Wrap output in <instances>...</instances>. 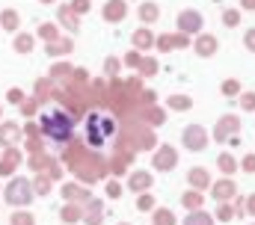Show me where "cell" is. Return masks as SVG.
Returning <instances> with one entry per match:
<instances>
[{"mask_svg": "<svg viewBox=\"0 0 255 225\" xmlns=\"http://www.w3.org/2000/svg\"><path fill=\"white\" fill-rule=\"evenodd\" d=\"M172 45H175V42H172V36H163V39H160V48H163V51H169Z\"/></svg>", "mask_w": 255, "mask_h": 225, "instance_id": "obj_26", "label": "cell"}, {"mask_svg": "<svg viewBox=\"0 0 255 225\" xmlns=\"http://www.w3.org/2000/svg\"><path fill=\"white\" fill-rule=\"evenodd\" d=\"M169 107L172 110H190V98L187 95H172L169 98Z\"/></svg>", "mask_w": 255, "mask_h": 225, "instance_id": "obj_11", "label": "cell"}, {"mask_svg": "<svg viewBox=\"0 0 255 225\" xmlns=\"http://www.w3.org/2000/svg\"><path fill=\"white\" fill-rule=\"evenodd\" d=\"M148 208H151V199H148V196H142V199H139V211H148Z\"/></svg>", "mask_w": 255, "mask_h": 225, "instance_id": "obj_29", "label": "cell"}, {"mask_svg": "<svg viewBox=\"0 0 255 225\" xmlns=\"http://www.w3.org/2000/svg\"><path fill=\"white\" fill-rule=\"evenodd\" d=\"M175 163H178V154H175V148H169V145H163V151L154 157V166L160 169V172H163V169H172Z\"/></svg>", "mask_w": 255, "mask_h": 225, "instance_id": "obj_5", "label": "cell"}, {"mask_svg": "<svg viewBox=\"0 0 255 225\" xmlns=\"http://www.w3.org/2000/svg\"><path fill=\"white\" fill-rule=\"evenodd\" d=\"M54 33H57L54 24H45V27H42V36H45V39H54Z\"/></svg>", "mask_w": 255, "mask_h": 225, "instance_id": "obj_25", "label": "cell"}, {"mask_svg": "<svg viewBox=\"0 0 255 225\" xmlns=\"http://www.w3.org/2000/svg\"><path fill=\"white\" fill-rule=\"evenodd\" d=\"M241 107H244V110H255V95H253V92L241 98Z\"/></svg>", "mask_w": 255, "mask_h": 225, "instance_id": "obj_20", "label": "cell"}, {"mask_svg": "<svg viewBox=\"0 0 255 225\" xmlns=\"http://www.w3.org/2000/svg\"><path fill=\"white\" fill-rule=\"evenodd\" d=\"M178 27H181L184 33H196V30H202V15L193 12V9L181 12V15H178Z\"/></svg>", "mask_w": 255, "mask_h": 225, "instance_id": "obj_4", "label": "cell"}, {"mask_svg": "<svg viewBox=\"0 0 255 225\" xmlns=\"http://www.w3.org/2000/svg\"><path fill=\"white\" fill-rule=\"evenodd\" d=\"M154 225H175V220H172L169 211H157L154 214Z\"/></svg>", "mask_w": 255, "mask_h": 225, "instance_id": "obj_16", "label": "cell"}, {"mask_svg": "<svg viewBox=\"0 0 255 225\" xmlns=\"http://www.w3.org/2000/svg\"><path fill=\"white\" fill-rule=\"evenodd\" d=\"M12 193H15V196H9V199H12V202H27V196H24V193H27V184H24V181H18V184H15V190H12Z\"/></svg>", "mask_w": 255, "mask_h": 225, "instance_id": "obj_15", "label": "cell"}, {"mask_svg": "<svg viewBox=\"0 0 255 225\" xmlns=\"http://www.w3.org/2000/svg\"><path fill=\"white\" fill-rule=\"evenodd\" d=\"M142 71H145V74H148V71L154 74V71H157V62H154V59H145V62H142Z\"/></svg>", "mask_w": 255, "mask_h": 225, "instance_id": "obj_24", "label": "cell"}, {"mask_svg": "<svg viewBox=\"0 0 255 225\" xmlns=\"http://www.w3.org/2000/svg\"><path fill=\"white\" fill-rule=\"evenodd\" d=\"M80 139L89 151H107L119 139V121L116 115L104 107H95L83 115L80 121Z\"/></svg>", "mask_w": 255, "mask_h": 225, "instance_id": "obj_1", "label": "cell"}, {"mask_svg": "<svg viewBox=\"0 0 255 225\" xmlns=\"http://www.w3.org/2000/svg\"><path fill=\"white\" fill-rule=\"evenodd\" d=\"M214 196H217L220 202H229V199L235 196V184H232V181H220V184H214Z\"/></svg>", "mask_w": 255, "mask_h": 225, "instance_id": "obj_8", "label": "cell"}, {"mask_svg": "<svg viewBox=\"0 0 255 225\" xmlns=\"http://www.w3.org/2000/svg\"><path fill=\"white\" fill-rule=\"evenodd\" d=\"M139 15H142V21H154V18H157L160 12H157V6H154V3H142Z\"/></svg>", "mask_w": 255, "mask_h": 225, "instance_id": "obj_12", "label": "cell"}, {"mask_svg": "<svg viewBox=\"0 0 255 225\" xmlns=\"http://www.w3.org/2000/svg\"><path fill=\"white\" fill-rule=\"evenodd\" d=\"M241 3H244L247 9H255V0H241Z\"/></svg>", "mask_w": 255, "mask_h": 225, "instance_id": "obj_32", "label": "cell"}, {"mask_svg": "<svg viewBox=\"0 0 255 225\" xmlns=\"http://www.w3.org/2000/svg\"><path fill=\"white\" fill-rule=\"evenodd\" d=\"M71 9H74V12H89V0H74Z\"/></svg>", "mask_w": 255, "mask_h": 225, "instance_id": "obj_22", "label": "cell"}, {"mask_svg": "<svg viewBox=\"0 0 255 225\" xmlns=\"http://www.w3.org/2000/svg\"><path fill=\"white\" fill-rule=\"evenodd\" d=\"M223 92H229V95H235V92H238V83H235V80H229V83L223 86Z\"/></svg>", "mask_w": 255, "mask_h": 225, "instance_id": "obj_27", "label": "cell"}, {"mask_svg": "<svg viewBox=\"0 0 255 225\" xmlns=\"http://www.w3.org/2000/svg\"><path fill=\"white\" fill-rule=\"evenodd\" d=\"M250 211H253V214H255V196H253V199H250Z\"/></svg>", "mask_w": 255, "mask_h": 225, "instance_id": "obj_33", "label": "cell"}, {"mask_svg": "<svg viewBox=\"0 0 255 225\" xmlns=\"http://www.w3.org/2000/svg\"><path fill=\"white\" fill-rule=\"evenodd\" d=\"M184 225H211V217H208V214H202V211H199V214L193 211L190 217H187V223H184Z\"/></svg>", "mask_w": 255, "mask_h": 225, "instance_id": "obj_13", "label": "cell"}, {"mask_svg": "<svg viewBox=\"0 0 255 225\" xmlns=\"http://www.w3.org/2000/svg\"><path fill=\"white\" fill-rule=\"evenodd\" d=\"M226 24L235 27V24H238V12H226Z\"/></svg>", "mask_w": 255, "mask_h": 225, "instance_id": "obj_28", "label": "cell"}, {"mask_svg": "<svg viewBox=\"0 0 255 225\" xmlns=\"http://www.w3.org/2000/svg\"><path fill=\"white\" fill-rule=\"evenodd\" d=\"M148 184H151L148 175H133V178H130V187H133V190H142V187H148Z\"/></svg>", "mask_w": 255, "mask_h": 225, "instance_id": "obj_17", "label": "cell"}, {"mask_svg": "<svg viewBox=\"0 0 255 225\" xmlns=\"http://www.w3.org/2000/svg\"><path fill=\"white\" fill-rule=\"evenodd\" d=\"M3 24H6V27H15V24H18V15H15V12H6V15H3Z\"/></svg>", "mask_w": 255, "mask_h": 225, "instance_id": "obj_23", "label": "cell"}, {"mask_svg": "<svg viewBox=\"0 0 255 225\" xmlns=\"http://www.w3.org/2000/svg\"><path fill=\"white\" fill-rule=\"evenodd\" d=\"M196 51L202 56H211L214 51H217V39H211V36H202L199 42H196Z\"/></svg>", "mask_w": 255, "mask_h": 225, "instance_id": "obj_9", "label": "cell"}, {"mask_svg": "<svg viewBox=\"0 0 255 225\" xmlns=\"http://www.w3.org/2000/svg\"><path fill=\"white\" fill-rule=\"evenodd\" d=\"M205 142H208V133H205L199 124H190V127L184 130V145H187L190 151H202Z\"/></svg>", "mask_w": 255, "mask_h": 225, "instance_id": "obj_3", "label": "cell"}, {"mask_svg": "<svg viewBox=\"0 0 255 225\" xmlns=\"http://www.w3.org/2000/svg\"><path fill=\"white\" fill-rule=\"evenodd\" d=\"M244 169H255V154H250V157L244 160Z\"/></svg>", "mask_w": 255, "mask_h": 225, "instance_id": "obj_31", "label": "cell"}, {"mask_svg": "<svg viewBox=\"0 0 255 225\" xmlns=\"http://www.w3.org/2000/svg\"><path fill=\"white\" fill-rule=\"evenodd\" d=\"M247 45L255 51V30H250V33H247Z\"/></svg>", "mask_w": 255, "mask_h": 225, "instance_id": "obj_30", "label": "cell"}, {"mask_svg": "<svg viewBox=\"0 0 255 225\" xmlns=\"http://www.w3.org/2000/svg\"><path fill=\"white\" fill-rule=\"evenodd\" d=\"M125 3H122V0H110V3H107V9H104V18H107V21H122V18H125Z\"/></svg>", "mask_w": 255, "mask_h": 225, "instance_id": "obj_7", "label": "cell"}, {"mask_svg": "<svg viewBox=\"0 0 255 225\" xmlns=\"http://www.w3.org/2000/svg\"><path fill=\"white\" fill-rule=\"evenodd\" d=\"M184 205H187L190 211H196V208L202 205V196H199V193H187V196H184Z\"/></svg>", "mask_w": 255, "mask_h": 225, "instance_id": "obj_18", "label": "cell"}, {"mask_svg": "<svg viewBox=\"0 0 255 225\" xmlns=\"http://www.w3.org/2000/svg\"><path fill=\"white\" fill-rule=\"evenodd\" d=\"M190 184L193 187H208L211 181H208V172L205 169H190Z\"/></svg>", "mask_w": 255, "mask_h": 225, "instance_id": "obj_10", "label": "cell"}, {"mask_svg": "<svg viewBox=\"0 0 255 225\" xmlns=\"http://www.w3.org/2000/svg\"><path fill=\"white\" fill-rule=\"evenodd\" d=\"M217 217H220V220H223V223H226V220H232V208H229V205H223V202H220V211H217Z\"/></svg>", "mask_w": 255, "mask_h": 225, "instance_id": "obj_21", "label": "cell"}, {"mask_svg": "<svg viewBox=\"0 0 255 225\" xmlns=\"http://www.w3.org/2000/svg\"><path fill=\"white\" fill-rule=\"evenodd\" d=\"M133 42H136V48H145V45H151V33L148 30H136Z\"/></svg>", "mask_w": 255, "mask_h": 225, "instance_id": "obj_14", "label": "cell"}, {"mask_svg": "<svg viewBox=\"0 0 255 225\" xmlns=\"http://www.w3.org/2000/svg\"><path fill=\"white\" fill-rule=\"evenodd\" d=\"M220 169H223V172H232V169H235V160H232L229 154H220Z\"/></svg>", "mask_w": 255, "mask_h": 225, "instance_id": "obj_19", "label": "cell"}, {"mask_svg": "<svg viewBox=\"0 0 255 225\" xmlns=\"http://www.w3.org/2000/svg\"><path fill=\"white\" fill-rule=\"evenodd\" d=\"M74 127H77V121L63 104H48L39 115V130L51 148H65L74 136Z\"/></svg>", "mask_w": 255, "mask_h": 225, "instance_id": "obj_2", "label": "cell"}, {"mask_svg": "<svg viewBox=\"0 0 255 225\" xmlns=\"http://www.w3.org/2000/svg\"><path fill=\"white\" fill-rule=\"evenodd\" d=\"M235 130H238V118H235V115H226V118H220V124H217V139H229Z\"/></svg>", "mask_w": 255, "mask_h": 225, "instance_id": "obj_6", "label": "cell"}]
</instances>
